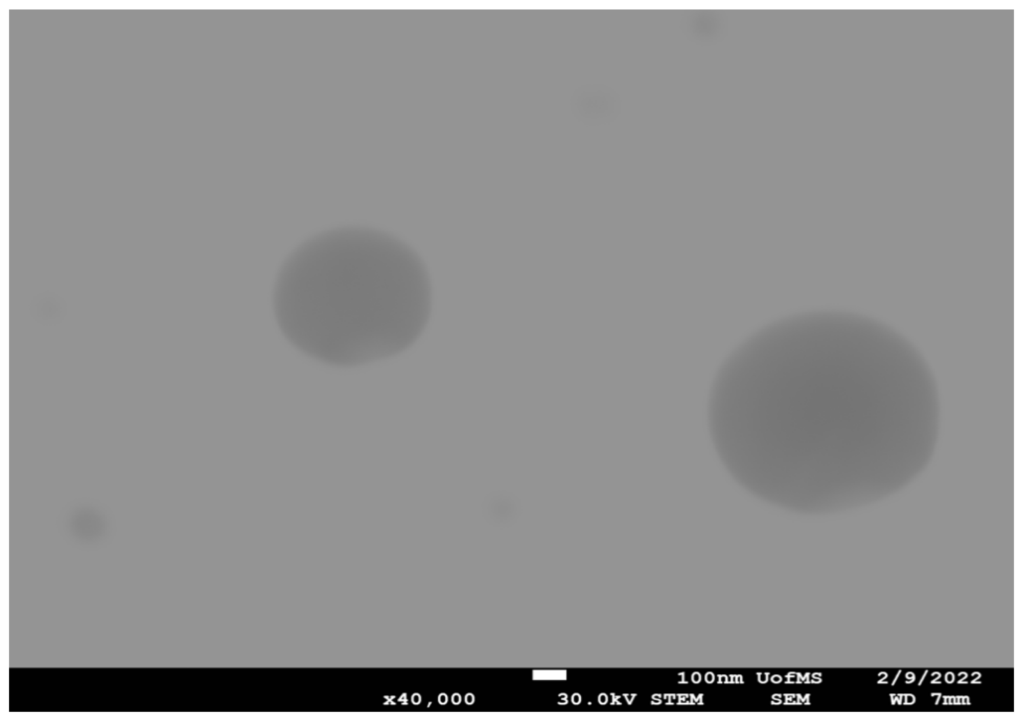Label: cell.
Segmentation results:
<instances>
[{
    "instance_id": "obj_1",
    "label": "cell",
    "mask_w": 1023,
    "mask_h": 725,
    "mask_svg": "<svg viewBox=\"0 0 1023 725\" xmlns=\"http://www.w3.org/2000/svg\"><path fill=\"white\" fill-rule=\"evenodd\" d=\"M431 283L418 254L371 229L343 228L299 245L281 266L273 308L283 335L321 362L354 366L397 355L422 334Z\"/></svg>"
}]
</instances>
